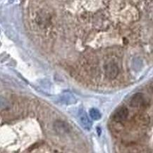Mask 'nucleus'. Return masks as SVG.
<instances>
[{
  "label": "nucleus",
  "mask_w": 153,
  "mask_h": 153,
  "mask_svg": "<svg viewBox=\"0 0 153 153\" xmlns=\"http://www.w3.org/2000/svg\"><path fill=\"white\" fill-rule=\"evenodd\" d=\"M78 121H79V123L83 127V128L85 129L86 131H90L92 128V122L90 120L89 117H88L87 114L83 109H80L78 112Z\"/></svg>",
  "instance_id": "1"
},
{
  "label": "nucleus",
  "mask_w": 153,
  "mask_h": 153,
  "mask_svg": "<svg viewBox=\"0 0 153 153\" xmlns=\"http://www.w3.org/2000/svg\"><path fill=\"white\" fill-rule=\"evenodd\" d=\"M128 110L126 107H121L115 110L113 114V119L117 121H123L128 117Z\"/></svg>",
  "instance_id": "2"
},
{
  "label": "nucleus",
  "mask_w": 153,
  "mask_h": 153,
  "mask_svg": "<svg viewBox=\"0 0 153 153\" xmlns=\"http://www.w3.org/2000/svg\"><path fill=\"white\" fill-rule=\"evenodd\" d=\"M119 68L114 63H109L105 67V74L109 78H114L118 75Z\"/></svg>",
  "instance_id": "3"
},
{
  "label": "nucleus",
  "mask_w": 153,
  "mask_h": 153,
  "mask_svg": "<svg viewBox=\"0 0 153 153\" xmlns=\"http://www.w3.org/2000/svg\"><path fill=\"white\" fill-rule=\"evenodd\" d=\"M144 96L141 93H137L131 98L130 101V105L132 107H138L143 105L144 103Z\"/></svg>",
  "instance_id": "4"
},
{
  "label": "nucleus",
  "mask_w": 153,
  "mask_h": 153,
  "mask_svg": "<svg viewBox=\"0 0 153 153\" xmlns=\"http://www.w3.org/2000/svg\"><path fill=\"white\" fill-rule=\"evenodd\" d=\"M61 100H62L63 103L66 104V105H72V104L76 102L75 97L71 93H64Z\"/></svg>",
  "instance_id": "5"
},
{
  "label": "nucleus",
  "mask_w": 153,
  "mask_h": 153,
  "mask_svg": "<svg viewBox=\"0 0 153 153\" xmlns=\"http://www.w3.org/2000/svg\"><path fill=\"white\" fill-rule=\"evenodd\" d=\"M89 114H90V116H91V118L95 121L100 120L102 117V114H101L100 111L98 110V109H95V108H93V109H91L89 111Z\"/></svg>",
  "instance_id": "6"
},
{
  "label": "nucleus",
  "mask_w": 153,
  "mask_h": 153,
  "mask_svg": "<svg viewBox=\"0 0 153 153\" xmlns=\"http://www.w3.org/2000/svg\"><path fill=\"white\" fill-rule=\"evenodd\" d=\"M7 106V102L4 98L0 97V108L6 107Z\"/></svg>",
  "instance_id": "7"
}]
</instances>
